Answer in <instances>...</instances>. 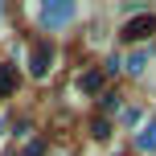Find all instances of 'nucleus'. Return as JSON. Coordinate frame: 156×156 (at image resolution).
<instances>
[{
    "instance_id": "obj_1",
    "label": "nucleus",
    "mask_w": 156,
    "mask_h": 156,
    "mask_svg": "<svg viewBox=\"0 0 156 156\" xmlns=\"http://www.w3.org/2000/svg\"><path fill=\"white\" fill-rule=\"evenodd\" d=\"M49 66H54V49H49L45 41H37V45H33V58H29L33 78H45V74H49Z\"/></svg>"
},
{
    "instance_id": "obj_5",
    "label": "nucleus",
    "mask_w": 156,
    "mask_h": 156,
    "mask_svg": "<svg viewBox=\"0 0 156 156\" xmlns=\"http://www.w3.org/2000/svg\"><path fill=\"white\" fill-rule=\"evenodd\" d=\"M78 86H82L86 94H94V90H103V74H99V70H90V74H82V78H78Z\"/></svg>"
},
{
    "instance_id": "obj_8",
    "label": "nucleus",
    "mask_w": 156,
    "mask_h": 156,
    "mask_svg": "<svg viewBox=\"0 0 156 156\" xmlns=\"http://www.w3.org/2000/svg\"><path fill=\"white\" fill-rule=\"evenodd\" d=\"M90 136H94V140H107V136H111V123H107V119H94V123H90Z\"/></svg>"
},
{
    "instance_id": "obj_2",
    "label": "nucleus",
    "mask_w": 156,
    "mask_h": 156,
    "mask_svg": "<svg viewBox=\"0 0 156 156\" xmlns=\"http://www.w3.org/2000/svg\"><path fill=\"white\" fill-rule=\"evenodd\" d=\"M152 33H156V16H136V21L123 25V37H132V41H144Z\"/></svg>"
},
{
    "instance_id": "obj_9",
    "label": "nucleus",
    "mask_w": 156,
    "mask_h": 156,
    "mask_svg": "<svg viewBox=\"0 0 156 156\" xmlns=\"http://www.w3.org/2000/svg\"><path fill=\"white\" fill-rule=\"evenodd\" d=\"M29 156H45V148L41 144H29Z\"/></svg>"
},
{
    "instance_id": "obj_4",
    "label": "nucleus",
    "mask_w": 156,
    "mask_h": 156,
    "mask_svg": "<svg viewBox=\"0 0 156 156\" xmlns=\"http://www.w3.org/2000/svg\"><path fill=\"white\" fill-rule=\"evenodd\" d=\"M136 148L140 152H156V119H148V123L136 132Z\"/></svg>"
},
{
    "instance_id": "obj_6",
    "label": "nucleus",
    "mask_w": 156,
    "mask_h": 156,
    "mask_svg": "<svg viewBox=\"0 0 156 156\" xmlns=\"http://www.w3.org/2000/svg\"><path fill=\"white\" fill-rule=\"evenodd\" d=\"M12 86H16V70L12 66H0V94H12Z\"/></svg>"
},
{
    "instance_id": "obj_7",
    "label": "nucleus",
    "mask_w": 156,
    "mask_h": 156,
    "mask_svg": "<svg viewBox=\"0 0 156 156\" xmlns=\"http://www.w3.org/2000/svg\"><path fill=\"white\" fill-rule=\"evenodd\" d=\"M144 66H148V49H132V58H127V70H132V74H140Z\"/></svg>"
},
{
    "instance_id": "obj_3",
    "label": "nucleus",
    "mask_w": 156,
    "mask_h": 156,
    "mask_svg": "<svg viewBox=\"0 0 156 156\" xmlns=\"http://www.w3.org/2000/svg\"><path fill=\"white\" fill-rule=\"evenodd\" d=\"M74 16V4H45L41 8V21L49 25V29H58V25H66Z\"/></svg>"
}]
</instances>
